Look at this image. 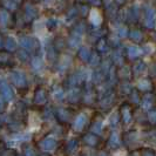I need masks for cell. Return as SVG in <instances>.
Returning a JSON list of instances; mask_svg holds the SVG:
<instances>
[{
	"label": "cell",
	"mask_w": 156,
	"mask_h": 156,
	"mask_svg": "<svg viewBox=\"0 0 156 156\" xmlns=\"http://www.w3.org/2000/svg\"><path fill=\"white\" fill-rule=\"evenodd\" d=\"M100 61V58H99V55L96 54V53H93V54L90 55V58H89V62L92 66H95V65H98Z\"/></svg>",
	"instance_id": "13"
},
{
	"label": "cell",
	"mask_w": 156,
	"mask_h": 156,
	"mask_svg": "<svg viewBox=\"0 0 156 156\" xmlns=\"http://www.w3.org/2000/svg\"><path fill=\"white\" fill-rule=\"evenodd\" d=\"M0 90H1V95H2L4 100L11 101L13 99V90H12V88L8 86L6 82H2L0 85Z\"/></svg>",
	"instance_id": "3"
},
{
	"label": "cell",
	"mask_w": 156,
	"mask_h": 156,
	"mask_svg": "<svg viewBox=\"0 0 156 156\" xmlns=\"http://www.w3.org/2000/svg\"><path fill=\"white\" fill-rule=\"evenodd\" d=\"M46 100H47V96H46L45 90H44V89H38L35 95H34V101H35V103L42 105V103L46 102Z\"/></svg>",
	"instance_id": "5"
},
{
	"label": "cell",
	"mask_w": 156,
	"mask_h": 156,
	"mask_svg": "<svg viewBox=\"0 0 156 156\" xmlns=\"http://www.w3.org/2000/svg\"><path fill=\"white\" fill-rule=\"evenodd\" d=\"M101 125L100 123H98V125H94V127H93V132H96V133H99L100 130H101Z\"/></svg>",
	"instance_id": "20"
},
{
	"label": "cell",
	"mask_w": 156,
	"mask_h": 156,
	"mask_svg": "<svg viewBox=\"0 0 156 156\" xmlns=\"http://www.w3.org/2000/svg\"><path fill=\"white\" fill-rule=\"evenodd\" d=\"M4 108H5V103H4V100L0 98V112H2Z\"/></svg>",
	"instance_id": "21"
},
{
	"label": "cell",
	"mask_w": 156,
	"mask_h": 156,
	"mask_svg": "<svg viewBox=\"0 0 156 156\" xmlns=\"http://www.w3.org/2000/svg\"><path fill=\"white\" fill-rule=\"evenodd\" d=\"M58 115H59V117H61L62 120H67L68 119V113L66 112L65 109H59V112H58Z\"/></svg>",
	"instance_id": "16"
},
{
	"label": "cell",
	"mask_w": 156,
	"mask_h": 156,
	"mask_svg": "<svg viewBox=\"0 0 156 156\" xmlns=\"http://www.w3.org/2000/svg\"><path fill=\"white\" fill-rule=\"evenodd\" d=\"M144 156H154L153 154H148V155H144Z\"/></svg>",
	"instance_id": "23"
},
{
	"label": "cell",
	"mask_w": 156,
	"mask_h": 156,
	"mask_svg": "<svg viewBox=\"0 0 156 156\" xmlns=\"http://www.w3.org/2000/svg\"><path fill=\"white\" fill-rule=\"evenodd\" d=\"M140 49L137 48V47H129V49H128V55L130 56V58H136L137 55H140Z\"/></svg>",
	"instance_id": "12"
},
{
	"label": "cell",
	"mask_w": 156,
	"mask_h": 156,
	"mask_svg": "<svg viewBox=\"0 0 156 156\" xmlns=\"http://www.w3.org/2000/svg\"><path fill=\"white\" fill-rule=\"evenodd\" d=\"M20 45L21 47H23L26 51L31 52V51H34L39 47V44L37 40H33L31 38H21L20 39Z\"/></svg>",
	"instance_id": "1"
},
{
	"label": "cell",
	"mask_w": 156,
	"mask_h": 156,
	"mask_svg": "<svg viewBox=\"0 0 156 156\" xmlns=\"http://www.w3.org/2000/svg\"><path fill=\"white\" fill-rule=\"evenodd\" d=\"M132 39L134 40V41H139V40L141 39V33L139 31H134L132 32Z\"/></svg>",
	"instance_id": "17"
},
{
	"label": "cell",
	"mask_w": 156,
	"mask_h": 156,
	"mask_svg": "<svg viewBox=\"0 0 156 156\" xmlns=\"http://www.w3.org/2000/svg\"><path fill=\"white\" fill-rule=\"evenodd\" d=\"M76 141L75 140H72V141H69L68 143H67V151L68 153H72L74 149H75V147H76Z\"/></svg>",
	"instance_id": "14"
},
{
	"label": "cell",
	"mask_w": 156,
	"mask_h": 156,
	"mask_svg": "<svg viewBox=\"0 0 156 156\" xmlns=\"http://www.w3.org/2000/svg\"><path fill=\"white\" fill-rule=\"evenodd\" d=\"M144 23L148 27H153L154 23H155V16H154V12L151 9H148L146 12V18H144Z\"/></svg>",
	"instance_id": "6"
},
{
	"label": "cell",
	"mask_w": 156,
	"mask_h": 156,
	"mask_svg": "<svg viewBox=\"0 0 156 156\" xmlns=\"http://www.w3.org/2000/svg\"><path fill=\"white\" fill-rule=\"evenodd\" d=\"M5 48L7 49L8 52H12V51H14L16 48V40L13 39V38H8L6 40V42H5Z\"/></svg>",
	"instance_id": "9"
},
{
	"label": "cell",
	"mask_w": 156,
	"mask_h": 156,
	"mask_svg": "<svg viewBox=\"0 0 156 156\" xmlns=\"http://www.w3.org/2000/svg\"><path fill=\"white\" fill-rule=\"evenodd\" d=\"M18 56H19V59H20V60H23V61H26V60H28V58H30V54H28L26 51H20V52L18 53Z\"/></svg>",
	"instance_id": "15"
},
{
	"label": "cell",
	"mask_w": 156,
	"mask_h": 156,
	"mask_svg": "<svg viewBox=\"0 0 156 156\" xmlns=\"http://www.w3.org/2000/svg\"><path fill=\"white\" fill-rule=\"evenodd\" d=\"M11 80L16 87H25L26 86V78L23 73L20 72H13L11 74Z\"/></svg>",
	"instance_id": "2"
},
{
	"label": "cell",
	"mask_w": 156,
	"mask_h": 156,
	"mask_svg": "<svg viewBox=\"0 0 156 156\" xmlns=\"http://www.w3.org/2000/svg\"><path fill=\"white\" fill-rule=\"evenodd\" d=\"M25 156H35L34 150L31 148H26L25 149Z\"/></svg>",
	"instance_id": "18"
},
{
	"label": "cell",
	"mask_w": 156,
	"mask_h": 156,
	"mask_svg": "<svg viewBox=\"0 0 156 156\" xmlns=\"http://www.w3.org/2000/svg\"><path fill=\"white\" fill-rule=\"evenodd\" d=\"M40 147L44 149V150H46V151H51V150L55 149V147H56V141L54 139H49V137L45 139V140L40 143Z\"/></svg>",
	"instance_id": "4"
},
{
	"label": "cell",
	"mask_w": 156,
	"mask_h": 156,
	"mask_svg": "<svg viewBox=\"0 0 156 156\" xmlns=\"http://www.w3.org/2000/svg\"><path fill=\"white\" fill-rule=\"evenodd\" d=\"M110 144H114V146H116V144H117L116 134H113V135H112V137H110Z\"/></svg>",
	"instance_id": "19"
},
{
	"label": "cell",
	"mask_w": 156,
	"mask_h": 156,
	"mask_svg": "<svg viewBox=\"0 0 156 156\" xmlns=\"http://www.w3.org/2000/svg\"><path fill=\"white\" fill-rule=\"evenodd\" d=\"M86 116L85 115H80V116L75 120V123H74V127H75V129L76 130H81L83 127H85V125H86Z\"/></svg>",
	"instance_id": "7"
},
{
	"label": "cell",
	"mask_w": 156,
	"mask_h": 156,
	"mask_svg": "<svg viewBox=\"0 0 156 156\" xmlns=\"http://www.w3.org/2000/svg\"><path fill=\"white\" fill-rule=\"evenodd\" d=\"M44 156H45V155H44Z\"/></svg>",
	"instance_id": "24"
},
{
	"label": "cell",
	"mask_w": 156,
	"mask_h": 156,
	"mask_svg": "<svg viewBox=\"0 0 156 156\" xmlns=\"http://www.w3.org/2000/svg\"><path fill=\"white\" fill-rule=\"evenodd\" d=\"M90 55L92 54H90V52H89L88 48H86V47H81V48H80V51H79V56H80L81 60H83V61L89 60Z\"/></svg>",
	"instance_id": "8"
},
{
	"label": "cell",
	"mask_w": 156,
	"mask_h": 156,
	"mask_svg": "<svg viewBox=\"0 0 156 156\" xmlns=\"http://www.w3.org/2000/svg\"><path fill=\"white\" fill-rule=\"evenodd\" d=\"M2 46V40H1V38H0V47Z\"/></svg>",
	"instance_id": "22"
},
{
	"label": "cell",
	"mask_w": 156,
	"mask_h": 156,
	"mask_svg": "<svg viewBox=\"0 0 156 156\" xmlns=\"http://www.w3.org/2000/svg\"><path fill=\"white\" fill-rule=\"evenodd\" d=\"M32 67L34 68V69L39 70L40 68H42V61H41V59L40 58H34L33 60H32Z\"/></svg>",
	"instance_id": "10"
},
{
	"label": "cell",
	"mask_w": 156,
	"mask_h": 156,
	"mask_svg": "<svg viewBox=\"0 0 156 156\" xmlns=\"http://www.w3.org/2000/svg\"><path fill=\"white\" fill-rule=\"evenodd\" d=\"M85 141H86L87 144H89V146H95L96 142H98V139L94 135H86L85 136Z\"/></svg>",
	"instance_id": "11"
}]
</instances>
